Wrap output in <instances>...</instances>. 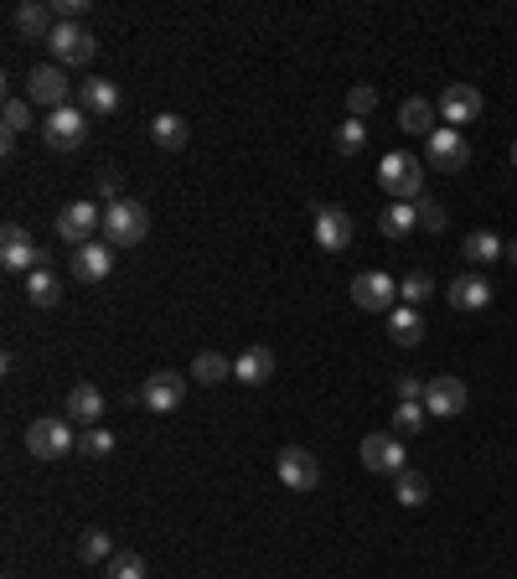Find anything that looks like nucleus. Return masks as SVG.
Instances as JSON below:
<instances>
[{"mask_svg": "<svg viewBox=\"0 0 517 579\" xmlns=\"http://www.w3.org/2000/svg\"><path fill=\"white\" fill-rule=\"evenodd\" d=\"M378 187L393 202H419L424 197V161L409 156V150H393V156H383V166H378Z\"/></svg>", "mask_w": 517, "mask_h": 579, "instance_id": "1", "label": "nucleus"}, {"mask_svg": "<svg viewBox=\"0 0 517 579\" xmlns=\"http://www.w3.org/2000/svg\"><path fill=\"white\" fill-rule=\"evenodd\" d=\"M388 337L399 342V347H419V342H424V316H419V306H393V311H388Z\"/></svg>", "mask_w": 517, "mask_h": 579, "instance_id": "24", "label": "nucleus"}, {"mask_svg": "<svg viewBox=\"0 0 517 579\" xmlns=\"http://www.w3.org/2000/svg\"><path fill=\"white\" fill-rule=\"evenodd\" d=\"M275 471H280V481L290 486V492H316V486H321L316 455H311V450H300V445H285V450H280Z\"/></svg>", "mask_w": 517, "mask_h": 579, "instance_id": "14", "label": "nucleus"}, {"mask_svg": "<svg viewBox=\"0 0 517 579\" xmlns=\"http://www.w3.org/2000/svg\"><path fill=\"white\" fill-rule=\"evenodd\" d=\"M104 579H145V559L130 554V548H119V554L104 564Z\"/></svg>", "mask_w": 517, "mask_h": 579, "instance_id": "34", "label": "nucleus"}, {"mask_svg": "<svg viewBox=\"0 0 517 579\" xmlns=\"http://www.w3.org/2000/svg\"><path fill=\"white\" fill-rule=\"evenodd\" d=\"M181 399H187V378L171 373V368H156V373L145 378V388H140V404L150 414H176Z\"/></svg>", "mask_w": 517, "mask_h": 579, "instance_id": "11", "label": "nucleus"}, {"mask_svg": "<svg viewBox=\"0 0 517 579\" xmlns=\"http://www.w3.org/2000/svg\"><path fill=\"white\" fill-rule=\"evenodd\" d=\"M424 419H430L424 404H399V409H393V435H419Z\"/></svg>", "mask_w": 517, "mask_h": 579, "instance_id": "36", "label": "nucleus"}, {"mask_svg": "<svg viewBox=\"0 0 517 579\" xmlns=\"http://www.w3.org/2000/svg\"><path fill=\"white\" fill-rule=\"evenodd\" d=\"M440 119H445V130H461V125H476L481 119V88L476 83H445V94H440Z\"/></svg>", "mask_w": 517, "mask_h": 579, "instance_id": "10", "label": "nucleus"}, {"mask_svg": "<svg viewBox=\"0 0 517 579\" xmlns=\"http://www.w3.org/2000/svg\"><path fill=\"white\" fill-rule=\"evenodd\" d=\"M94 187H99V197H104V202H119V197H125V176H119L114 166H104V171L94 176Z\"/></svg>", "mask_w": 517, "mask_h": 579, "instance_id": "39", "label": "nucleus"}, {"mask_svg": "<svg viewBox=\"0 0 517 579\" xmlns=\"http://www.w3.org/2000/svg\"><path fill=\"white\" fill-rule=\"evenodd\" d=\"M311 233H316V249H321V254H342V249H352L357 223H352V212H347V207H321V202H316Z\"/></svg>", "mask_w": 517, "mask_h": 579, "instance_id": "5", "label": "nucleus"}, {"mask_svg": "<svg viewBox=\"0 0 517 579\" xmlns=\"http://www.w3.org/2000/svg\"><path fill=\"white\" fill-rule=\"evenodd\" d=\"M399 295H404V306H424V300L435 295V280H430V274H424V269H414V274H404Z\"/></svg>", "mask_w": 517, "mask_h": 579, "instance_id": "35", "label": "nucleus"}, {"mask_svg": "<svg viewBox=\"0 0 517 579\" xmlns=\"http://www.w3.org/2000/svg\"><path fill=\"white\" fill-rule=\"evenodd\" d=\"M68 94H73L68 68L42 63V68H32V73H26V99H32V104H42L47 114H52V109H63V104H68Z\"/></svg>", "mask_w": 517, "mask_h": 579, "instance_id": "7", "label": "nucleus"}, {"mask_svg": "<svg viewBox=\"0 0 517 579\" xmlns=\"http://www.w3.org/2000/svg\"><path fill=\"white\" fill-rule=\"evenodd\" d=\"M393 497H399V507H424V502H430V476L399 471V476H393Z\"/></svg>", "mask_w": 517, "mask_h": 579, "instance_id": "29", "label": "nucleus"}, {"mask_svg": "<svg viewBox=\"0 0 517 579\" xmlns=\"http://www.w3.org/2000/svg\"><path fill=\"white\" fill-rule=\"evenodd\" d=\"M352 306L357 311H393L399 306V280L383 269H362L352 280Z\"/></svg>", "mask_w": 517, "mask_h": 579, "instance_id": "6", "label": "nucleus"}, {"mask_svg": "<svg viewBox=\"0 0 517 579\" xmlns=\"http://www.w3.org/2000/svg\"><path fill=\"white\" fill-rule=\"evenodd\" d=\"M414 212H419V228H424V233H445V223H450V212H445L440 197H419Z\"/></svg>", "mask_w": 517, "mask_h": 579, "instance_id": "33", "label": "nucleus"}, {"mask_svg": "<svg viewBox=\"0 0 517 579\" xmlns=\"http://www.w3.org/2000/svg\"><path fill=\"white\" fill-rule=\"evenodd\" d=\"M445 300L455 311H486L492 306V280H486V274H455L445 285Z\"/></svg>", "mask_w": 517, "mask_h": 579, "instance_id": "17", "label": "nucleus"}, {"mask_svg": "<svg viewBox=\"0 0 517 579\" xmlns=\"http://www.w3.org/2000/svg\"><path fill=\"white\" fill-rule=\"evenodd\" d=\"M52 11H57V21H78V16L88 11V0H57Z\"/></svg>", "mask_w": 517, "mask_h": 579, "instance_id": "42", "label": "nucleus"}, {"mask_svg": "<svg viewBox=\"0 0 517 579\" xmlns=\"http://www.w3.org/2000/svg\"><path fill=\"white\" fill-rule=\"evenodd\" d=\"M502 259H507V264H517V238H512L507 249H502Z\"/></svg>", "mask_w": 517, "mask_h": 579, "instance_id": "43", "label": "nucleus"}, {"mask_svg": "<svg viewBox=\"0 0 517 579\" xmlns=\"http://www.w3.org/2000/svg\"><path fill=\"white\" fill-rule=\"evenodd\" d=\"M0 119H6V135H21L26 125H32V99H6Z\"/></svg>", "mask_w": 517, "mask_h": 579, "instance_id": "38", "label": "nucleus"}, {"mask_svg": "<svg viewBox=\"0 0 517 579\" xmlns=\"http://www.w3.org/2000/svg\"><path fill=\"white\" fill-rule=\"evenodd\" d=\"M78 109L83 114H114L119 109V83L114 78H83L78 83Z\"/></svg>", "mask_w": 517, "mask_h": 579, "instance_id": "22", "label": "nucleus"}, {"mask_svg": "<svg viewBox=\"0 0 517 579\" xmlns=\"http://www.w3.org/2000/svg\"><path fill=\"white\" fill-rule=\"evenodd\" d=\"M26 450H32L37 461H63V455L78 450V445H73V424L57 419V414L32 419V430H26Z\"/></svg>", "mask_w": 517, "mask_h": 579, "instance_id": "4", "label": "nucleus"}, {"mask_svg": "<svg viewBox=\"0 0 517 579\" xmlns=\"http://www.w3.org/2000/svg\"><path fill=\"white\" fill-rule=\"evenodd\" d=\"M114 554L119 548H114V538L104 528H83L78 533V564H109Z\"/></svg>", "mask_w": 517, "mask_h": 579, "instance_id": "27", "label": "nucleus"}, {"mask_svg": "<svg viewBox=\"0 0 517 579\" xmlns=\"http://www.w3.org/2000/svg\"><path fill=\"white\" fill-rule=\"evenodd\" d=\"M466 383L461 378H450V373H440V378H430L424 383V409H430L435 419H455V414H466Z\"/></svg>", "mask_w": 517, "mask_h": 579, "instance_id": "15", "label": "nucleus"}, {"mask_svg": "<svg viewBox=\"0 0 517 579\" xmlns=\"http://www.w3.org/2000/svg\"><path fill=\"white\" fill-rule=\"evenodd\" d=\"M11 26H16V37H26V42H47L57 21H52L47 6H37V0H21V6L11 11Z\"/></svg>", "mask_w": 517, "mask_h": 579, "instance_id": "21", "label": "nucleus"}, {"mask_svg": "<svg viewBox=\"0 0 517 579\" xmlns=\"http://www.w3.org/2000/svg\"><path fill=\"white\" fill-rule=\"evenodd\" d=\"M94 228H104V212L94 202H68L63 212H57V238L73 243V249L94 243Z\"/></svg>", "mask_w": 517, "mask_h": 579, "instance_id": "12", "label": "nucleus"}, {"mask_svg": "<svg viewBox=\"0 0 517 579\" xmlns=\"http://www.w3.org/2000/svg\"><path fill=\"white\" fill-rule=\"evenodd\" d=\"M331 145H337V156H362V145H368V125H362V119H342L337 135H331Z\"/></svg>", "mask_w": 517, "mask_h": 579, "instance_id": "32", "label": "nucleus"}, {"mask_svg": "<svg viewBox=\"0 0 517 579\" xmlns=\"http://www.w3.org/2000/svg\"><path fill=\"white\" fill-rule=\"evenodd\" d=\"M26 300H32L37 311H52L57 300H63V280H57L52 269H32L26 274Z\"/></svg>", "mask_w": 517, "mask_h": 579, "instance_id": "25", "label": "nucleus"}, {"mask_svg": "<svg viewBox=\"0 0 517 579\" xmlns=\"http://www.w3.org/2000/svg\"><path fill=\"white\" fill-rule=\"evenodd\" d=\"M512 166H517V140H512Z\"/></svg>", "mask_w": 517, "mask_h": 579, "instance_id": "44", "label": "nucleus"}, {"mask_svg": "<svg viewBox=\"0 0 517 579\" xmlns=\"http://www.w3.org/2000/svg\"><path fill=\"white\" fill-rule=\"evenodd\" d=\"M42 140H47L52 150H83V140H88V114H83L78 104L52 109L47 125H42Z\"/></svg>", "mask_w": 517, "mask_h": 579, "instance_id": "9", "label": "nucleus"}, {"mask_svg": "<svg viewBox=\"0 0 517 579\" xmlns=\"http://www.w3.org/2000/svg\"><path fill=\"white\" fill-rule=\"evenodd\" d=\"M424 161L440 166V171H461V166L471 161V145H466L461 130H445V125H440L430 140H424Z\"/></svg>", "mask_w": 517, "mask_h": 579, "instance_id": "16", "label": "nucleus"}, {"mask_svg": "<svg viewBox=\"0 0 517 579\" xmlns=\"http://www.w3.org/2000/svg\"><path fill=\"white\" fill-rule=\"evenodd\" d=\"M362 466H368V471H378V476H399V471H409L404 466V440L399 435H362Z\"/></svg>", "mask_w": 517, "mask_h": 579, "instance_id": "13", "label": "nucleus"}, {"mask_svg": "<svg viewBox=\"0 0 517 579\" xmlns=\"http://www.w3.org/2000/svg\"><path fill=\"white\" fill-rule=\"evenodd\" d=\"M192 373H197V383H207V388H218V383H228V378H233V362H228L223 352H197V362H192Z\"/></svg>", "mask_w": 517, "mask_h": 579, "instance_id": "30", "label": "nucleus"}, {"mask_svg": "<svg viewBox=\"0 0 517 579\" xmlns=\"http://www.w3.org/2000/svg\"><path fill=\"white\" fill-rule=\"evenodd\" d=\"M0 264L16 269V274H32V269H47V249H37V238L6 223V233H0Z\"/></svg>", "mask_w": 517, "mask_h": 579, "instance_id": "8", "label": "nucleus"}, {"mask_svg": "<svg viewBox=\"0 0 517 579\" xmlns=\"http://www.w3.org/2000/svg\"><path fill=\"white\" fill-rule=\"evenodd\" d=\"M145 233H150V212H145V202L119 197V202L104 207V238L114 243V249H135V243H145Z\"/></svg>", "mask_w": 517, "mask_h": 579, "instance_id": "2", "label": "nucleus"}, {"mask_svg": "<svg viewBox=\"0 0 517 579\" xmlns=\"http://www.w3.org/2000/svg\"><path fill=\"white\" fill-rule=\"evenodd\" d=\"M104 393L94 388V383H73L68 388V414H73V424H83V430H99V419H104Z\"/></svg>", "mask_w": 517, "mask_h": 579, "instance_id": "20", "label": "nucleus"}, {"mask_svg": "<svg viewBox=\"0 0 517 579\" xmlns=\"http://www.w3.org/2000/svg\"><path fill=\"white\" fill-rule=\"evenodd\" d=\"M393 393H399V404H424V383H419V378H409V373L393 378Z\"/></svg>", "mask_w": 517, "mask_h": 579, "instance_id": "41", "label": "nucleus"}, {"mask_svg": "<svg viewBox=\"0 0 517 579\" xmlns=\"http://www.w3.org/2000/svg\"><path fill=\"white\" fill-rule=\"evenodd\" d=\"M114 450V435L109 430H88L83 440H78V455H109Z\"/></svg>", "mask_w": 517, "mask_h": 579, "instance_id": "40", "label": "nucleus"}, {"mask_svg": "<svg viewBox=\"0 0 517 579\" xmlns=\"http://www.w3.org/2000/svg\"><path fill=\"white\" fill-rule=\"evenodd\" d=\"M435 119H440V109H435L430 99H404V104H399V130H404V135H424V140H430V135L440 130Z\"/></svg>", "mask_w": 517, "mask_h": 579, "instance_id": "23", "label": "nucleus"}, {"mask_svg": "<svg viewBox=\"0 0 517 579\" xmlns=\"http://www.w3.org/2000/svg\"><path fill=\"white\" fill-rule=\"evenodd\" d=\"M150 140H156L161 150H181L192 140V130H187V119H181V114H156V119H150Z\"/></svg>", "mask_w": 517, "mask_h": 579, "instance_id": "26", "label": "nucleus"}, {"mask_svg": "<svg viewBox=\"0 0 517 579\" xmlns=\"http://www.w3.org/2000/svg\"><path fill=\"white\" fill-rule=\"evenodd\" d=\"M47 52H52V63L57 68H83V63H94V32H88L83 21H57L52 26V37H47Z\"/></svg>", "mask_w": 517, "mask_h": 579, "instance_id": "3", "label": "nucleus"}, {"mask_svg": "<svg viewBox=\"0 0 517 579\" xmlns=\"http://www.w3.org/2000/svg\"><path fill=\"white\" fill-rule=\"evenodd\" d=\"M502 249H507V243H502L497 233H471V238L461 243V254H466L471 264H492V259H502Z\"/></svg>", "mask_w": 517, "mask_h": 579, "instance_id": "31", "label": "nucleus"}, {"mask_svg": "<svg viewBox=\"0 0 517 579\" xmlns=\"http://www.w3.org/2000/svg\"><path fill=\"white\" fill-rule=\"evenodd\" d=\"M378 228H383V238H409V233L419 228V212H414V202H393V207H383Z\"/></svg>", "mask_w": 517, "mask_h": 579, "instance_id": "28", "label": "nucleus"}, {"mask_svg": "<svg viewBox=\"0 0 517 579\" xmlns=\"http://www.w3.org/2000/svg\"><path fill=\"white\" fill-rule=\"evenodd\" d=\"M109 269H114V243H83V249H73V280L99 285V280H109Z\"/></svg>", "mask_w": 517, "mask_h": 579, "instance_id": "18", "label": "nucleus"}, {"mask_svg": "<svg viewBox=\"0 0 517 579\" xmlns=\"http://www.w3.org/2000/svg\"><path fill=\"white\" fill-rule=\"evenodd\" d=\"M275 368H280V357L269 352V347H249V352H238V357H233V378H238L243 388L269 383V378H275Z\"/></svg>", "mask_w": 517, "mask_h": 579, "instance_id": "19", "label": "nucleus"}, {"mask_svg": "<svg viewBox=\"0 0 517 579\" xmlns=\"http://www.w3.org/2000/svg\"><path fill=\"white\" fill-rule=\"evenodd\" d=\"M378 109V94L368 83H357V88H347V119H368Z\"/></svg>", "mask_w": 517, "mask_h": 579, "instance_id": "37", "label": "nucleus"}]
</instances>
